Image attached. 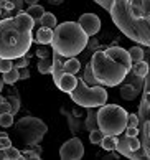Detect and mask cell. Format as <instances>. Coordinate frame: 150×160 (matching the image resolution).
<instances>
[{"label": "cell", "mask_w": 150, "mask_h": 160, "mask_svg": "<svg viewBox=\"0 0 150 160\" xmlns=\"http://www.w3.org/2000/svg\"><path fill=\"white\" fill-rule=\"evenodd\" d=\"M145 132H147V137L150 139V121L145 124Z\"/></svg>", "instance_id": "cell-34"}, {"label": "cell", "mask_w": 150, "mask_h": 160, "mask_svg": "<svg viewBox=\"0 0 150 160\" xmlns=\"http://www.w3.org/2000/svg\"><path fill=\"white\" fill-rule=\"evenodd\" d=\"M127 111L117 104H104L98 108L96 119L98 127L104 132V135H121L127 127Z\"/></svg>", "instance_id": "cell-4"}, {"label": "cell", "mask_w": 150, "mask_h": 160, "mask_svg": "<svg viewBox=\"0 0 150 160\" xmlns=\"http://www.w3.org/2000/svg\"><path fill=\"white\" fill-rule=\"evenodd\" d=\"M137 89L132 84H125V86H122L121 88V98L124 99V101H132V99H135L137 98Z\"/></svg>", "instance_id": "cell-17"}, {"label": "cell", "mask_w": 150, "mask_h": 160, "mask_svg": "<svg viewBox=\"0 0 150 160\" xmlns=\"http://www.w3.org/2000/svg\"><path fill=\"white\" fill-rule=\"evenodd\" d=\"M22 158H40V153L35 150V149H32V150H25V152H22Z\"/></svg>", "instance_id": "cell-27"}, {"label": "cell", "mask_w": 150, "mask_h": 160, "mask_svg": "<svg viewBox=\"0 0 150 160\" xmlns=\"http://www.w3.org/2000/svg\"><path fill=\"white\" fill-rule=\"evenodd\" d=\"M53 40V28H46V27H41L38 28L37 32V41L40 45H50Z\"/></svg>", "instance_id": "cell-10"}, {"label": "cell", "mask_w": 150, "mask_h": 160, "mask_svg": "<svg viewBox=\"0 0 150 160\" xmlns=\"http://www.w3.org/2000/svg\"><path fill=\"white\" fill-rule=\"evenodd\" d=\"M116 150H119L121 153H124V155H127L132 158V150H130V147L127 144V137H124V139H119V144L116 147Z\"/></svg>", "instance_id": "cell-21"}, {"label": "cell", "mask_w": 150, "mask_h": 160, "mask_svg": "<svg viewBox=\"0 0 150 160\" xmlns=\"http://www.w3.org/2000/svg\"><path fill=\"white\" fill-rule=\"evenodd\" d=\"M2 79H3L5 84H15V82L20 79V69L13 66L10 71L3 73V78H2Z\"/></svg>", "instance_id": "cell-15"}, {"label": "cell", "mask_w": 150, "mask_h": 160, "mask_svg": "<svg viewBox=\"0 0 150 160\" xmlns=\"http://www.w3.org/2000/svg\"><path fill=\"white\" fill-rule=\"evenodd\" d=\"M37 56H38V58L50 56V51H46V50H37Z\"/></svg>", "instance_id": "cell-32"}, {"label": "cell", "mask_w": 150, "mask_h": 160, "mask_svg": "<svg viewBox=\"0 0 150 160\" xmlns=\"http://www.w3.org/2000/svg\"><path fill=\"white\" fill-rule=\"evenodd\" d=\"M91 69V84H101L107 88L119 86L127 78L132 69L129 51L121 46L112 45L106 50H98L89 63Z\"/></svg>", "instance_id": "cell-1"}, {"label": "cell", "mask_w": 150, "mask_h": 160, "mask_svg": "<svg viewBox=\"0 0 150 160\" xmlns=\"http://www.w3.org/2000/svg\"><path fill=\"white\" fill-rule=\"evenodd\" d=\"M13 126V114L10 111H3L0 112V127H10Z\"/></svg>", "instance_id": "cell-20"}, {"label": "cell", "mask_w": 150, "mask_h": 160, "mask_svg": "<svg viewBox=\"0 0 150 160\" xmlns=\"http://www.w3.org/2000/svg\"><path fill=\"white\" fill-rule=\"evenodd\" d=\"M5 152H7V158H12V160H20L22 158V152L18 149H15V147H7L5 149Z\"/></svg>", "instance_id": "cell-23"}, {"label": "cell", "mask_w": 150, "mask_h": 160, "mask_svg": "<svg viewBox=\"0 0 150 160\" xmlns=\"http://www.w3.org/2000/svg\"><path fill=\"white\" fill-rule=\"evenodd\" d=\"M137 126H139V116L129 114L127 116V127H137Z\"/></svg>", "instance_id": "cell-26"}, {"label": "cell", "mask_w": 150, "mask_h": 160, "mask_svg": "<svg viewBox=\"0 0 150 160\" xmlns=\"http://www.w3.org/2000/svg\"><path fill=\"white\" fill-rule=\"evenodd\" d=\"M53 2H56V0H53Z\"/></svg>", "instance_id": "cell-38"}, {"label": "cell", "mask_w": 150, "mask_h": 160, "mask_svg": "<svg viewBox=\"0 0 150 160\" xmlns=\"http://www.w3.org/2000/svg\"><path fill=\"white\" fill-rule=\"evenodd\" d=\"M0 160H7V152H5V149H0Z\"/></svg>", "instance_id": "cell-33"}, {"label": "cell", "mask_w": 150, "mask_h": 160, "mask_svg": "<svg viewBox=\"0 0 150 160\" xmlns=\"http://www.w3.org/2000/svg\"><path fill=\"white\" fill-rule=\"evenodd\" d=\"M12 145V140L8 135H0V149H7Z\"/></svg>", "instance_id": "cell-29"}, {"label": "cell", "mask_w": 150, "mask_h": 160, "mask_svg": "<svg viewBox=\"0 0 150 160\" xmlns=\"http://www.w3.org/2000/svg\"><path fill=\"white\" fill-rule=\"evenodd\" d=\"M129 56H130L132 64H135L143 60V50L140 46H132V48H129Z\"/></svg>", "instance_id": "cell-19"}, {"label": "cell", "mask_w": 150, "mask_h": 160, "mask_svg": "<svg viewBox=\"0 0 150 160\" xmlns=\"http://www.w3.org/2000/svg\"><path fill=\"white\" fill-rule=\"evenodd\" d=\"M125 137H127V135H125ZM127 144H129V147H130V150H132V152L139 150L140 147H142L140 140L137 139V137H127Z\"/></svg>", "instance_id": "cell-25"}, {"label": "cell", "mask_w": 150, "mask_h": 160, "mask_svg": "<svg viewBox=\"0 0 150 160\" xmlns=\"http://www.w3.org/2000/svg\"><path fill=\"white\" fill-rule=\"evenodd\" d=\"M81 69V63L78 61V58H66V61L63 63V71L64 73H71V74H76L78 71Z\"/></svg>", "instance_id": "cell-11"}, {"label": "cell", "mask_w": 150, "mask_h": 160, "mask_svg": "<svg viewBox=\"0 0 150 160\" xmlns=\"http://www.w3.org/2000/svg\"><path fill=\"white\" fill-rule=\"evenodd\" d=\"M25 2H27L28 5H35V3H38V0H25Z\"/></svg>", "instance_id": "cell-35"}, {"label": "cell", "mask_w": 150, "mask_h": 160, "mask_svg": "<svg viewBox=\"0 0 150 160\" xmlns=\"http://www.w3.org/2000/svg\"><path fill=\"white\" fill-rule=\"evenodd\" d=\"M13 66L15 68H18V69H22V68H27L28 66V58L25 56V58H17V60H15V63H13Z\"/></svg>", "instance_id": "cell-28"}, {"label": "cell", "mask_w": 150, "mask_h": 160, "mask_svg": "<svg viewBox=\"0 0 150 160\" xmlns=\"http://www.w3.org/2000/svg\"><path fill=\"white\" fill-rule=\"evenodd\" d=\"M28 78H30L28 68H22V69H20V79H28Z\"/></svg>", "instance_id": "cell-31"}, {"label": "cell", "mask_w": 150, "mask_h": 160, "mask_svg": "<svg viewBox=\"0 0 150 160\" xmlns=\"http://www.w3.org/2000/svg\"><path fill=\"white\" fill-rule=\"evenodd\" d=\"M82 155H84V145L78 137L66 140L59 149V157L63 160H79L82 158Z\"/></svg>", "instance_id": "cell-7"}, {"label": "cell", "mask_w": 150, "mask_h": 160, "mask_svg": "<svg viewBox=\"0 0 150 160\" xmlns=\"http://www.w3.org/2000/svg\"><path fill=\"white\" fill-rule=\"evenodd\" d=\"M78 23L88 33V37H94L101 30V18L96 13H82L79 17V20H78Z\"/></svg>", "instance_id": "cell-8"}, {"label": "cell", "mask_w": 150, "mask_h": 160, "mask_svg": "<svg viewBox=\"0 0 150 160\" xmlns=\"http://www.w3.org/2000/svg\"><path fill=\"white\" fill-rule=\"evenodd\" d=\"M40 25L41 27H46V28H53L55 30V27L58 25V20H56V17L53 15V13H43V17H41V20H40Z\"/></svg>", "instance_id": "cell-18"}, {"label": "cell", "mask_w": 150, "mask_h": 160, "mask_svg": "<svg viewBox=\"0 0 150 160\" xmlns=\"http://www.w3.org/2000/svg\"><path fill=\"white\" fill-rule=\"evenodd\" d=\"M15 130L23 144H27L28 147H35L45 137L48 127L38 117H23L15 124Z\"/></svg>", "instance_id": "cell-6"}, {"label": "cell", "mask_w": 150, "mask_h": 160, "mask_svg": "<svg viewBox=\"0 0 150 160\" xmlns=\"http://www.w3.org/2000/svg\"><path fill=\"white\" fill-rule=\"evenodd\" d=\"M76 84H78V78H76V74H71V73H63L56 81V86L63 92H68V94L71 91H74Z\"/></svg>", "instance_id": "cell-9"}, {"label": "cell", "mask_w": 150, "mask_h": 160, "mask_svg": "<svg viewBox=\"0 0 150 160\" xmlns=\"http://www.w3.org/2000/svg\"><path fill=\"white\" fill-rule=\"evenodd\" d=\"M102 137H104V132H102L101 129H92L91 132H89V142H91V144H94V145L101 144Z\"/></svg>", "instance_id": "cell-22"}, {"label": "cell", "mask_w": 150, "mask_h": 160, "mask_svg": "<svg viewBox=\"0 0 150 160\" xmlns=\"http://www.w3.org/2000/svg\"><path fill=\"white\" fill-rule=\"evenodd\" d=\"M27 13L35 20V23H37V22L41 20V17H43V13H45V8L38 3H35V5H30V7L27 8Z\"/></svg>", "instance_id": "cell-16"}, {"label": "cell", "mask_w": 150, "mask_h": 160, "mask_svg": "<svg viewBox=\"0 0 150 160\" xmlns=\"http://www.w3.org/2000/svg\"><path fill=\"white\" fill-rule=\"evenodd\" d=\"M132 71H134V74L137 76V78H145V76L148 74V71H150V64L142 60L139 63L132 64Z\"/></svg>", "instance_id": "cell-14"}, {"label": "cell", "mask_w": 150, "mask_h": 160, "mask_svg": "<svg viewBox=\"0 0 150 160\" xmlns=\"http://www.w3.org/2000/svg\"><path fill=\"white\" fill-rule=\"evenodd\" d=\"M35 20L27 12H18L12 18L0 20V58L25 56L33 43Z\"/></svg>", "instance_id": "cell-2"}, {"label": "cell", "mask_w": 150, "mask_h": 160, "mask_svg": "<svg viewBox=\"0 0 150 160\" xmlns=\"http://www.w3.org/2000/svg\"><path fill=\"white\" fill-rule=\"evenodd\" d=\"M117 144H119V135H104L102 140H101V147L107 152L116 150Z\"/></svg>", "instance_id": "cell-12"}, {"label": "cell", "mask_w": 150, "mask_h": 160, "mask_svg": "<svg viewBox=\"0 0 150 160\" xmlns=\"http://www.w3.org/2000/svg\"><path fill=\"white\" fill-rule=\"evenodd\" d=\"M5 84V82H3V79H0V91H2V86Z\"/></svg>", "instance_id": "cell-36"}, {"label": "cell", "mask_w": 150, "mask_h": 160, "mask_svg": "<svg viewBox=\"0 0 150 160\" xmlns=\"http://www.w3.org/2000/svg\"><path fill=\"white\" fill-rule=\"evenodd\" d=\"M89 43L88 33L78 22H63L55 27L51 40V50L63 58H73L84 51Z\"/></svg>", "instance_id": "cell-3"}, {"label": "cell", "mask_w": 150, "mask_h": 160, "mask_svg": "<svg viewBox=\"0 0 150 160\" xmlns=\"http://www.w3.org/2000/svg\"><path fill=\"white\" fill-rule=\"evenodd\" d=\"M0 15H2V10H0Z\"/></svg>", "instance_id": "cell-37"}, {"label": "cell", "mask_w": 150, "mask_h": 160, "mask_svg": "<svg viewBox=\"0 0 150 160\" xmlns=\"http://www.w3.org/2000/svg\"><path fill=\"white\" fill-rule=\"evenodd\" d=\"M38 71L41 74H50L53 71V55L50 56H45V58H40L38 61Z\"/></svg>", "instance_id": "cell-13"}, {"label": "cell", "mask_w": 150, "mask_h": 160, "mask_svg": "<svg viewBox=\"0 0 150 160\" xmlns=\"http://www.w3.org/2000/svg\"><path fill=\"white\" fill-rule=\"evenodd\" d=\"M13 68V60H8V58H0V73H7Z\"/></svg>", "instance_id": "cell-24"}, {"label": "cell", "mask_w": 150, "mask_h": 160, "mask_svg": "<svg viewBox=\"0 0 150 160\" xmlns=\"http://www.w3.org/2000/svg\"><path fill=\"white\" fill-rule=\"evenodd\" d=\"M69 96L78 106L88 108V109L101 108V106H104L107 102V91L104 89V86H101V84L89 86L84 81V78L78 79L74 91H71Z\"/></svg>", "instance_id": "cell-5"}, {"label": "cell", "mask_w": 150, "mask_h": 160, "mask_svg": "<svg viewBox=\"0 0 150 160\" xmlns=\"http://www.w3.org/2000/svg\"><path fill=\"white\" fill-rule=\"evenodd\" d=\"M124 134L127 135V137H137V135H139V129L137 127H125Z\"/></svg>", "instance_id": "cell-30"}]
</instances>
